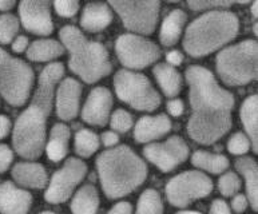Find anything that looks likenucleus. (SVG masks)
Instances as JSON below:
<instances>
[{"instance_id": "39", "label": "nucleus", "mask_w": 258, "mask_h": 214, "mask_svg": "<svg viewBox=\"0 0 258 214\" xmlns=\"http://www.w3.org/2000/svg\"><path fill=\"white\" fill-rule=\"evenodd\" d=\"M209 214H231V211L225 201H222V199H216V201L212 203L210 213Z\"/></svg>"}, {"instance_id": "24", "label": "nucleus", "mask_w": 258, "mask_h": 214, "mask_svg": "<svg viewBox=\"0 0 258 214\" xmlns=\"http://www.w3.org/2000/svg\"><path fill=\"white\" fill-rule=\"evenodd\" d=\"M99 209V194L95 186L85 185L74 195L71 202L73 214H97Z\"/></svg>"}, {"instance_id": "27", "label": "nucleus", "mask_w": 258, "mask_h": 214, "mask_svg": "<svg viewBox=\"0 0 258 214\" xmlns=\"http://www.w3.org/2000/svg\"><path fill=\"white\" fill-rule=\"evenodd\" d=\"M64 51L62 43L52 40V39H42L35 40L28 47L27 58L34 62H47L59 58Z\"/></svg>"}, {"instance_id": "20", "label": "nucleus", "mask_w": 258, "mask_h": 214, "mask_svg": "<svg viewBox=\"0 0 258 214\" xmlns=\"http://www.w3.org/2000/svg\"><path fill=\"white\" fill-rule=\"evenodd\" d=\"M14 180L22 186L42 189L47 184V172L44 166L36 162H20L12 169Z\"/></svg>"}, {"instance_id": "15", "label": "nucleus", "mask_w": 258, "mask_h": 214, "mask_svg": "<svg viewBox=\"0 0 258 214\" xmlns=\"http://www.w3.org/2000/svg\"><path fill=\"white\" fill-rule=\"evenodd\" d=\"M112 107V95L106 87H95L87 96L82 118L86 123L93 126H104L110 118Z\"/></svg>"}, {"instance_id": "38", "label": "nucleus", "mask_w": 258, "mask_h": 214, "mask_svg": "<svg viewBox=\"0 0 258 214\" xmlns=\"http://www.w3.org/2000/svg\"><path fill=\"white\" fill-rule=\"evenodd\" d=\"M247 198L242 194H237L231 201V207L234 209V211L237 213H242V211L246 210L247 207Z\"/></svg>"}, {"instance_id": "25", "label": "nucleus", "mask_w": 258, "mask_h": 214, "mask_svg": "<svg viewBox=\"0 0 258 214\" xmlns=\"http://www.w3.org/2000/svg\"><path fill=\"white\" fill-rule=\"evenodd\" d=\"M70 129L63 123H56L50 134V141L47 143V155L51 161L59 162L66 157L69 151Z\"/></svg>"}, {"instance_id": "36", "label": "nucleus", "mask_w": 258, "mask_h": 214, "mask_svg": "<svg viewBox=\"0 0 258 214\" xmlns=\"http://www.w3.org/2000/svg\"><path fill=\"white\" fill-rule=\"evenodd\" d=\"M55 11L63 18H71L79 11V2L77 0H58L54 3Z\"/></svg>"}, {"instance_id": "12", "label": "nucleus", "mask_w": 258, "mask_h": 214, "mask_svg": "<svg viewBox=\"0 0 258 214\" xmlns=\"http://www.w3.org/2000/svg\"><path fill=\"white\" fill-rule=\"evenodd\" d=\"M87 174V165L78 158H69L63 168L55 173L47 187L44 197L48 202L60 203L71 197L74 189L81 184Z\"/></svg>"}, {"instance_id": "28", "label": "nucleus", "mask_w": 258, "mask_h": 214, "mask_svg": "<svg viewBox=\"0 0 258 214\" xmlns=\"http://www.w3.org/2000/svg\"><path fill=\"white\" fill-rule=\"evenodd\" d=\"M191 162L198 169L206 170L213 174L224 173L229 168V159L221 154L209 153V151H196L191 157Z\"/></svg>"}, {"instance_id": "5", "label": "nucleus", "mask_w": 258, "mask_h": 214, "mask_svg": "<svg viewBox=\"0 0 258 214\" xmlns=\"http://www.w3.org/2000/svg\"><path fill=\"white\" fill-rule=\"evenodd\" d=\"M59 36L70 52V70L86 83H95L111 73V61L103 44L87 39L74 26L63 27Z\"/></svg>"}, {"instance_id": "23", "label": "nucleus", "mask_w": 258, "mask_h": 214, "mask_svg": "<svg viewBox=\"0 0 258 214\" xmlns=\"http://www.w3.org/2000/svg\"><path fill=\"white\" fill-rule=\"evenodd\" d=\"M154 77L161 86L162 91L165 95L174 98L177 96L182 90V78L181 74L174 69L173 66L167 63H159L154 67Z\"/></svg>"}, {"instance_id": "8", "label": "nucleus", "mask_w": 258, "mask_h": 214, "mask_svg": "<svg viewBox=\"0 0 258 214\" xmlns=\"http://www.w3.org/2000/svg\"><path fill=\"white\" fill-rule=\"evenodd\" d=\"M116 95L124 103L141 111H154L161 104L159 92L143 74L120 70L114 77Z\"/></svg>"}, {"instance_id": "13", "label": "nucleus", "mask_w": 258, "mask_h": 214, "mask_svg": "<svg viewBox=\"0 0 258 214\" xmlns=\"http://www.w3.org/2000/svg\"><path fill=\"white\" fill-rule=\"evenodd\" d=\"M143 154L151 164L155 165L163 173L171 170L183 164L189 157V146L183 138L174 135L161 143H151L146 146Z\"/></svg>"}, {"instance_id": "22", "label": "nucleus", "mask_w": 258, "mask_h": 214, "mask_svg": "<svg viewBox=\"0 0 258 214\" xmlns=\"http://www.w3.org/2000/svg\"><path fill=\"white\" fill-rule=\"evenodd\" d=\"M187 15L182 10H173L166 16L161 27L159 39L163 46H174L181 38L182 30L186 24Z\"/></svg>"}, {"instance_id": "35", "label": "nucleus", "mask_w": 258, "mask_h": 214, "mask_svg": "<svg viewBox=\"0 0 258 214\" xmlns=\"http://www.w3.org/2000/svg\"><path fill=\"white\" fill-rule=\"evenodd\" d=\"M234 4V2H226V0H210V2H206V0H191L187 3L191 10H196V11H205V10H209V8H213V10H217V8H227L231 7Z\"/></svg>"}, {"instance_id": "19", "label": "nucleus", "mask_w": 258, "mask_h": 214, "mask_svg": "<svg viewBox=\"0 0 258 214\" xmlns=\"http://www.w3.org/2000/svg\"><path fill=\"white\" fill-rule=\"evenodd\" d=\"M112 22V10L106 3H89L82 12L81 24L89 32H99Z\"/></svg>"}, {"instance_id": "14", "label": "nucleus", "mask_w": 258, "mask_h": 214, "mask_svg": "<svg viewBox=\"0 0 258 214\" xmlns=\"http://www.w3.org/2000/svg\"><path fill=\"white\" fill-rule=\"evenodd\" d=\"M50 7L51 3L46 0L22 2L19 6V15L24 28L36 35H50L54 30Z\"/></svg>"}, {"instance_id": "1", "label": "nucleus", "mask_w": 258, "mask_h": 214, "mask_svg": "<svg viewBox=\"0 0 258 214\" xmlns=\"http://www.w3.org/2000/svg\"><path fill=\"white\" fill-rule=\"evenodd\" d=\"M191 106L187 134L197 143L213 145L231 129L234 96L220 86L212 71L201 66L186 70Z\"/></svg>"}, {"instance_id": "37", "label": "nucleus", "mask_w": 258, "mask_h": 214, "mask_svg": "<svg viewBox=\"0 0 258 214\" xmlns=\"http://www.w3.org/2000/svg\"><path fill=\"white\" fill-rule=\"evenodd\" d=\"M12 159H14L12 150L7 145H0V173L7 172Z\"/></svg>"}, {"instance_id": "26", "label": "nucleus", "mask_w": 258, "mask_h": 214, "mask_svg": "<svg viewBox=\"0 0 258 214\" xmlns=\"http://www.w3.org/2000/svg\"><path fill=\"white\" fill-rule=\"evenodd\" d=\"M257 110H258V98L257 95L247 96L243 100L241 106V122L247 133L250 145L253 147V151L257 153L258 150V135H257Z\"/></svg>"}, {"instance_id": "31", "label": "nucleus", "mask_w": 258, "mask_h": 214, "mask_svg": "<svg viewBox=\"0 0 258 214\" xmlns=\"http://www.w3.org/2000/svg\"><path fill=\"white\" fill-rule=\"evenodd\" d=\"M19 31V20L12 14H4L0 16V43L7 44L12 42Z\"/></svg>"}, {"instance_id": "18", "label": "nucleus", "mask_w": 258, "mask_h": 214, "mask_svg": "<svg viewBox=\"0 0 258 214\" xmlns=\"http://www.w3.org/2000/svg\"><path fill=\"white\" fill-rule=\"evenodd\" d=\"M170 130H171V122L167 115L159 114L154 117H142L135 126L134 137L137 142L145 143L163 137Z\"/></svg>"}, {"instance_id": "43", "label": "nucleus", "mask_w": 258, "mask_h": 214, "mask_svg": "<svg viewBox=\"0 0 258 214\" xmlns=\"http://www.w3.org/2000/svg\"><path fill=\"white\" fill-rule=\"evenodd\" d=\"M119 138H118V134L114 133V131H106V133L102 134V142H103L104 146H114L118 143Z\"/></svg>"}, {"instance_id": "32", "label": "nucleus", "mask_w": 258, "mask_h": 214, "mask_svg": "<svg viewBox=\"0 0 258 214\" xmlns=\"http://www.w3.org/2000/svg\"><path fill=\"white\" fill-rule=\"evenodd\" d=\"M218 189L225 197H233L241 189V180L235 173L227 172L218 181Z\"/></svg>"}, {"instance_id": "47", "label": "nucleus", "mask_w": 258, "mask_h": 214, "mask_svg": "<svg viewBox=\"0 0 258 214\" xmlns=\"http://www.w3.org/2000/svg\"><path fill=\"white\" fill-rule=\"evenodd\" d=\"M257 8H258V3L257 2H254V3L251 4V14H253V16H255V18H257V15H258Z\"/></svg>"}, {"instance_id": "49", "label": "nucleus", "mask_w": 258, "mask_h": 214, "mask_svg": "<svg viewBox=\"0 0 258 214\" xmlns=\"http://www.w3.org/2000/svg\"><path fill=\"white\" fill-rule=\"evenodd\" d=\"M40 214H55V213H52V211H43V213Z\"/></svg>"}, {"instance_id": "44", "label": "nucleus", "mask_w": 258, "mask_h": 214, "mask_svg": "<svg viewBox=\"0 0 258 214\" xmlns=\"http://www.w3.org/2000/svg\"><path fill=\"white\" fill-rule=\"evenodd\" d=\"M11 129V121L6 115H0V139H3Z\"/></svg>"}, {"instance_id": "7", "label": "nucleus", "mask_w": 258, "mask_h": 214, "mask_svg": "<svg viewBox=\"0 0 258 214\" xmlns=\"http://www.w3.org/2000/svg\"><path fill=\"white\" fill-rule=\"evenodd\" d=\"M34 83V71L26 62L0 48V94L11 106H23Z\"/></svg>"}, {"instance_id": "3", "label": "nucleus", "mask_w": 258, "mask_h": 214, "mask_svg": "<svg viewBox=\"0 0 258 214\" xmlns=\"http://www.w3.org/2000/svg\"><path fill=\"white\" fill-rule=\"evenodd\" d=\"M97 168L104 194L111 199L133 193L147 177L146 164L128 146L106 150L98 158Z\"/></svg>"}, {"instance_id": "9", "label": "nucleus", "mask_w": 258, "mask_h": 214, "mask_svg": "<svg viewBox=\"0 0 258 214\" xmlns=\"http://www.w3.org/2000/svg\"><path fill=\"white\" fill-rule=\"evenodd\" d=\"M130 31L150 35L157 28L161 3L157 0H112L108 3Z\"/></svg>"}, {"instance_id": "4", "label": "nucleus", "mask_w": 258, "mask_h": 214, "mask_svg": "<svg viewBox=\"0 0 258 214\" xmlns=\"http://www.w3.org/2000/svg\"><path fill=\"white\" fill-rule=\"evenodd\" d=\"M239 20L235 14L224 10H213L191 22L183 38L185 51L193 58L209 54L231 42L238 35Z\"/></svg>"}, {"instance_id": "6", "label": "nucleus", "mask_w": 258, "mask_h": 214, "mask_svg": "<svg viewBox=\"0 0 258 214\" xmlns=\"http://www.w3.org/2000/svg\"><path fill=\"white\" fill-rule=\"evenodd\" d=\"M257 42L243 40L221 51L217 73L227 86H243L257 79Z\"/></svg>"}, {"instance_id": "11", "label": "nucleus", "mask_w": 258, "mask_h": 214, "mask_svg": "<svg viewBox=\"0 0 258 214\" xmlns=\"http://www.w3.org/2000/svg\"><path fill=\"white\" fill-rule=\"evenodd\" d=\"M116 55L128 69H145L159 59L161 51L154 42L134 34L120 35L115 42Z\"/></svg>"}, {"instance_id": "42", "label": "nucleus", "mask_w": 258, "mask_h": 214, "mask_svg": "<svg viewBox=\"0 0 258 214\" xmlns=\"http://www.w3.org/2000/svg\"><path fill=\"white\" fill-rule=\"evenodd\" d=\"M107 214H133V206L128 202H119Z\"/></svg>"}, {"instance_id": "48", "label": "nucleus", "mask_w": 258, "mask_h": 214, "mask_svg": "<svg viewBox=\"0 0 258 214\" xmlns=\"http://www.w3.org/2000/svg\"><path fill=\"white\" fill-rule=\"evenodd\" d=\"M177 214H201L198 211H178Z\"/></svg>"}, {"instance_id": "2", "label": "nucleus", "mask_w": 258, "mask_h": 214, "mask_svg": "<svg viewBox=\"0 0 258 214\" xmlns=\"http://www.w3.org/2000/svg\"><path fill=\"white\" fill-rule=\"evenodd\" d=\"M64 74L62 63H51L39 77L38 90L27 110H24L16 119L14 129V147L20 157L36 159L42 155L46 143L47 119L52 109L55 84Z\"/></svg>"}, {"instance_id": "30", "label": "nucleus", "mask_w": 258, "mask_h": 214, "mask_svg": "<svg viewBox=\"0 0 258 214\" xmlns=\"http://www.w3.org/2000/svg\"><path fill=\"white\" fill-rule=\"evenodd\" d=\"M137 214H163L161 195L154 189H147L139 197Z\"/></svg>"}, {"instance_id": "16", "label": "nucleus", "mask_w": 258, "mask_h": 214, "mask_svg": "<svg viewBox=\"0 0 258 214\" xmlns=\"http://www.w3.org/2000/svg\"><path fill=\"white\" fill-rule=\"evenodd\" d=\"M82 86L74 78H66L56 91V114L63 121H71L79 113Z\"/></svg>"}, {"instance_id": "41", "label": "nucleus", "mask_w": 258, "mask_h": 214, "mask_svg": "<svg viewBox=\"0 0 258 214\" xmlns=\"http://www.w3.org/2000/svg\"><path fill=\"white\" fill-rule=\"evenodd\" d=\"M27 47H28V39L27 36H24V35L18 36V38L14 40V43H12V50L15 51V52H23Z\"/></svg>"}, {"instance_id": "17", "label": "nucleus", "mask_w": 258, "mask_h": 214, "mask_svg": "<svg viewBox=\"0 0 258 214\" xmlns=\"http://www.w3.org/2000/svg\"><path fill=\"white\" fill-rule=\"evenodd\" d=\"M32 195L11 182L0 184V211L2 214H28Z\"/></svg>"}, {"instance_id": "33", "label": "nucleus", "mask_w": 258, "mask_h": 214, "mask_svg": "<svg viewBox=\"0 0 258 214\" xmlns=\"http://www.w3.org/2000/svg\"><path fill=\"white\" fill-rule=\"evenodd\" d=\"M133 123H134L133 115L123 109H118L114 111L111 115V121H110L111 127L118 133H127L133 127Z\"/></svg>"}, {"instance_id": "40", "label": "nucleus", "mask_w": 258, "mask_h": 214, "mask_svg": "<svg viewBox=\"0 0 258 214\" xmlns=\"http://www.w3.org/2000/svg\"><path fill=\"white\" fill-rule=\"evenodd\" d=\"M167 110L174 117H179L183 114V102L181 99H171L167 103Z\"/></svg>"}, {"instance_id": "21", "label": "nucleus", "mask_w": 258, "mask_h": 214, "mask_svg": "<svg viewBox=\"0 0 258 214\" xmlns=\"http://www.w3.org/2000/svg\"><path fill=\"white\" fill-rule=\"evenodd\" d=\"M235 169L245 178L247 191V202L250 203L253 210L258 209V178H257V162L251 157H243L237 159Z\"/></svg>"}, {"instance_id": "45", "label": "nucleus", "mask_w": 258, "mask_h": 214, "mask_svg": "<svg viewBox=\"0 0 258 214\" xmlns=\"http://www.w3.org/2000/svg\"><path fill=\"white\" fill-rule=\"evenodd\" d=\"M167 62L170 63V66H178L181 65L182 62H183V55H182L179 51H170L169 54H167Z\"/></svg>"}, {"instance_id": "10", "label": "nucleus", "mask_w": 258, "mask_h": 214, "mask_svg": "<svg viewBox=\"0 0 258 214\" xmlns=\"http://www.w3.org/2000/svg\"><path fill=\"white\" fill-rule=\"evenodd\" d=\"M213 182L202 172H185L178 174L166 185V197L173 206L186 207L197 199L208 197Z\"/></svg>"}, {"instance_id": "34", "label": "nucleus", "mask_w": 258, "mask_h": 214, "mask_svg": "<svg viewBox=\"0 0 258 214\" xmlns=\"http://www.w3.org/2000/svg\"><path fill=\"white\" fill-rule=\"evenodd\" d=\"M250 147L251 145L249 138L242 133H235L234 135H231V138L229 139V143H227V150L234 155L246 154L250 150Z\"/></svg>"}, {"instance_id": "46", "label": "nucleus", "mask_w": 258, "mask_h": 214, "mask_svg": "<svg viewBox=\"0 0 258 214\" xmlns=\"http://www.w3.org/2000/svg\"><path fill=\"white\" fill-rule=\"evenodd\" d=\"M15 2L14 0H0V10L2 11H10L11 8L15 7Z\"/></svg>"}, {"instance_id": "29", "label": "nucleus", "mask_w": 258, "mask_h": 214, "mask_svg": "<svg viewBox=\"0 0 258 214\" xmlns=\"http://www.w3.org/2000/svg\"><path fill=\"white\" fill-rule=\"evenodd\" d=\"M99 149V137L91 130L82 129L75 135V151L81 157H91Z\"/></svg>"}]
</instances>
